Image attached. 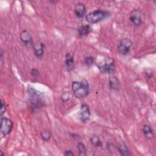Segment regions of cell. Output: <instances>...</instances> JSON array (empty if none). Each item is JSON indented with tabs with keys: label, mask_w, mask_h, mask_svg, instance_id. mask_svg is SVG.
<instances>
[{
	"label": "cell",
	"mask_w": 156,
	"mask_h": 156,
	"mask_svg": "<svg viewBox=\"0 0 156 156\" xmlns=\"http://www.w3.org/2000/svg\"><path fill=\"white\" fill-rule=\"evenodd\" d=\"M28 93L32 108L38 109L44 105L43 93L30 87L28 88Z\"/></svg>",
	"instance_id": "cell-3"
},
{
	"label": "cell",
	"mask_w": 156,
	"mask_h": 156,
	"mask_svg": "<svg viewBox=\"0 0 156 156\" xmlns=\"http://www.w3.org/2000/svg\"><path fill=\"white\" fill-rule=\"evenodd\" d=\"M129 20L135 26H140L143 23L142 13L139 9H133L129 15Z\"/></svg>",
	"instance_id": "cell-7"
},
{
	"label": "cell",
	"mask_w": 156,
	"mask_h": 156,
	"mask_svg": "<svg viewBox=\"0 0 156 156\" xmlns=\"http://www.w3.org/2000/svg\"><path fill=\"white\" fill-rule=\"evenodd\" d=\"M142 132L145 138L149 140H151L154 136V132L151 126L148 124H144L142 127Z\"/></svg>",
	"instance_id": "cell-15"
},
{
	"label": "cell",
	"mask_w": 156,
	"mask_h": 156,
	"mask_svg": "<svg viewBox=\"0 0 156 156\" xmlns=\"http://www.w3.org/2000/svg\"><path fill=\"white\" fill-rule=\"evenodd\" d=\"M132 47V41L127 38L122 39L118 46V51L119 53L122 55H128Z\"/></svg>",
	"instance_id": "cell-5"
},
{
	"label": "cell",
	"mask_w": 156,
	"mask_h": 156,
	"mask_svg": "<svg viewBox=\"0 0 156 156\" xmlns=\"http://www.w3.org/2000/svg\"><path fill=\"white\" fill-rule=\"evenodd\" d=\"M13 127V124L10 119L6 117H1L0 131L4 136H6L12 132Z\"/></svg>",
	"instance_id": "cell-6"
},
{
	"label": "cell",
	"mask_w": 156,
	"mask_h": 156,
	"mask_svg": "<svg viewBox=\"0 0 156 156\" xmlns=\"http://www.w3.org/2000/svg\"><path fill=\"white\" fill-rule=\"evenodd\" d=\"M40 135L44 141H48L51 138V133L48 129H43L40 132Z\"/></svg>",
	"instance_id": "cell-19"
},
{
	"label": "cell",
	"mask_w": 156,
	"mask_h": 156,
	"mask_svg": "<svg viewBox=\"0 0 156 156\" xmlns=\"http://www.w3.org/2000/svg\"><path fill=\"white\" fill-rule=\"evenodd\" d=\"M74 63V55L70 52H67L65 57V65L66 68V69L68 71H70L73 69Z\"/></svg>",
	"instance_id": "cell-13"
},
{
	"label": "cell",
	"mask_w": 156,
	"mask_h": 156,
	"mask_svg": "<svg viewBox=\"0 0 156 156\" xmlns=\"http://www.w3.org/2000/svg\"><path fill=\"white\" fill-rule=\"evenodd\" d=\"M64 155L66 156H74V154L71 149H67V150L65 151Z\"/></svg>",
	"instance_id": "cell-23"
},
{
	"label": "cell",
	"mask_w": 156,
	"mask_h": 156,
	"mask_svg": "<svg viewBox=\"0 0 156 156\" xmlns=\"http://www.w3.org/2000/svg\"><path fill=\"white\" fill-rule=\"evenodd\" d=\"M110 15V13L108 11L97 9L87 14L85 17L88 23L96 24L108 18Z\"/></svg>",
	"instance_id": "cell-4"
},
{
	"label": "cell",
	"mask_w": 156,
	"mask_h": 156,
	"mask_svg": "<svg viewBox=\"0 0 156 156\" xmlns=\"http://www.w3.org/2000/svg\"><path fill=\"white\" fill-rule=\"evenodd\" d=\"M116 149L122 156H129L130 155L129 149L127 144L124 141L119 142L116 145Z\"/></svg>",
	"instance_id": "cell-12"
},
{
	"label": "cell",
	"mask_w": 156,
	"mask_h": 156,
	"mask_svg": "<svg viewBox=\"0 0 156 156\" xmlns=\"http://www.w3.org/2000/svg\"><path fill=\"white\" fill-rule=\"evenodd\" d=\"M71 89L74 95L79 99L87 97L90 93L89 84L85 79H82L80 81H73L71 83Z\"/></svg>",
	"instance_id": "cell-1"
},
{
	"label": "cell",
	"mask_w": 156,
	"mask_h": 156,
	"mask_svg": "<svg viewBox=\"0 0 156 156\" xmlns=\"http://www.w3.org/2000/svg\"><path fill=\"white\" fill-rule=\"evenodd\" d=\"M2 55H3V52H2V49H1V61L2 62V59H3V57H2Z\"/></svg>",
	"instance_id": "cell-24"
},
{
	"label": "cell",
	"mask_w": 156,
	"mask_h": 156,
	"mask_svg": "<svg viewBox=\"0 0 156 156\" xmlns=\"http://www.w3.org/2000/svg\"><path fill=\"white\" fill-rule=\"evenodd\" d=\"M20 38L24 45L30 46L33 45V40L31 34L27 30H23L20 34Z\"/></svg>",
	"instance_id": "cell-9"
},
{
	"label": "cell",
	"mask_w": 156,
	"mask_h": 156,
	"mask_svg": "<svg viewBox=\"0 0 156 156\" xmlns=\"http://www.w3.org/2000/svg\"><path fill=\"white\" fill-rule=\"evenodd\" d=\"M30 75L33 77H34V78H37L38 76H39V75H40V74H39V71H38V70L37 69H36V68H33V69H32L31 70H30Z\"/></svg>",
	"instance_id": "cell-22"
},
{
	"label": "cell",
	"mask_w": 156,
	"mask_h": 156,
	"mask_svg": "<svg viewBox=\"0 0 156 156\" xmlns=\"http://www.w3.org/2000/svg\"><path fill=\"white\" fill-rule=\"evenodd\" d=\"M91 31V27L89 24H85L79 26L77 29L78 35L80 37L88 35Z\"/></svg>",
	"instance_id": "cell-16"
},
{
	"label": "cell",
	"mask_w": 156,
	"mask_h": 156,
	"mask_svg": "<svg viewBox=\"0 0 156 156\" xmlns=\"http://www.w3.org/2000/svg\"><path fill=\"white\" fill-rule=\"evenodd\" d=\"M75 15L78 18H82L87 15V8L85 5L81 2L75 4L74 9Z\"/></svg>",
	"instance_id": "cell-10"
},
{
	"label": "cell",
	"mask_w": 156,
	"mask_h": 156,
	"mask_svg": "<svg viewBox=\"0 0 156 156\" xmlns=\"http://www.w3.org/2000/svg\"><path fill=\"white\" fill-rule=\"evenodd\" d=\"M91 112L89 106L86 104H83L80 106L79 118L82 123H87L90 119Z\"/></svg>",
	"instance_id": "cell-8"
},
{
	"label": "cell",
	"mask_w": 156,
	"mask_h": 156,
	"mask_svg": "<svg viewBox=\"0 0 156 156\" xmlns=\"http://www.w3.org/2000/svg\"><path fill=\"white\" fill-rule=\"evenodd\" d=\"M0 152H1V154H2V155H4V154H3V153H2V151H0Z\"/></svg>",
	"instance_id": "cell-25"
},
{
	"label": "cell",
	"mask_w": 156,
	"mask_h": 156,
	"mask_svg": "<svg viewBox=\"0 0 156 156\" xmlns=\"http://www.w3.org/2000/svg\"><path fill=\"white\" fill-rule=\"evenodd\" d=\"M108 85L111 90L118 91L120 89V82L118 78L114 75H110L108 79Z\"/></svg>",
	"instance_id": "cell-11"
},
{
	"label": "cell",
	"mask_w": 156,
	"mask_h": 156,
	"mask_svg": "<svg viewBox=\"0 0 156 156\" xmlns=\"http://www.w3.org/2000/svg\"><path fill=\"white\" fill-rule=\"evenodd\" d=\"M90 141L91 144L96 147H100L102 146V142L100 137L96 134L92 135L90 138Z\"/></svg>",
	"instance_id": "cell-17"
},
{
	"label": "cell",
	"mask_w": 156,
	"mask_h": 156,
	"mask_svg": "<svg viewBox=\"0 0 156 156\" xmlns=\"http://www.w3.org/2000/svg\"><path fill=\"white\" fill-rule=\"evenodd\" d=\"M1 108H0V116H2L6 111V105L5 103V101L1 98Z\"/></svg>",
	"instance_id": "cell-21"
},
{
	"label": "cell",
	"mask_w": 156,
	"mask_h": 156,
	"mask_svg": "<svg viewBox=\"0 0 156 156\" xmlns=\"http://www.w3.org/2000/svg\"><path fill=\"white\" fill-rule=\"evenodd\" d=\"M77 149L79 152V155L81 156H85L87 154V149L82 142H78L77 143Z\"/></svg>",
	"instance_id": "cell-18"
},
{
	"label": "cell",
	"mask_w": 156,
	"mask_h": 156,
	"mask_svg": "<svg viewBox=\"0 0 156 156\" xmlns=\"http://www.w3.org/2000/svg\"><path fill=\"white\" fill-rule=\"evenodd\" d=\"M95 62H96V60L94 57H93L91 55H88L85 57L84 58V63L88 67L92 66L95 63Z\"/></svg>",
	"instance_id": "cell-20"
},
{
	"label": "cell",
	"mask_w": 156,
	"mask_h": 156,
	"mask_svg": "<svg viewBox=\"0 0 156 156\" xmlns=\"http://www.w3.org/2000/svg\"><path fill=\"white\" fill-rule=\"evenodd\" d=\"M96 65L99 70L104 74L112 75L116 71L115 60L109 57H103L97 63Z\"/></svg>",
	"instance_id": "cell-2"
},
{
	"label": "cell",
	"mask_w": 156,
	"mask_h": 156,
	"mask_svg": "<svg viewBox=\"0 0 156 156\" xmlns=\"http://www.w3.org/2000/svg\"><path fill=\"white\" fill-rule=\"evenodd\" d=\"M45 45L44 43L40 42L38 44L34 45V52L35 57L38 58H41L43 57L44 54Z\"/></svg>",
	"instance_id": "cell-14"
}]
</instances>
